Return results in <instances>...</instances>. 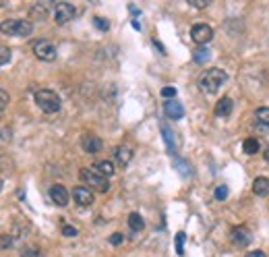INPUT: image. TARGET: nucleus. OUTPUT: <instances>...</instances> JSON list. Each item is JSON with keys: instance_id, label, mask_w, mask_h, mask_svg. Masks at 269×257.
<instances>
[{"instance_id": "f257e3e1", "label": "nucleus", "mask_w": 269, "mask_h": 257, "mask_svg": "<svg viewBox=\"0 0 269 257\" xmlns=\"http://www.w3.org/2000/svg\"><path fill=\"white\" fill-rule=\"evenodd\" d=\"M226 81H228L226 70H222V69H207L205 73L199 77V90H201L203 93H207V95H213L226 85Z\"/></svg>"}, {"instance_id": "f03ea898", "label": "nucleus", "mask_w": 269, "mask_h": 257, "mask_svg": "<svg viewBox=\"0 0 269 257\" xmlns=\"http://www.w3.org/2000/svg\"><path fill=\"white\" fill-rule=\"evenodd\" d=\"M79 179L87 185V189H93L98 193H108L110 191V183L106 176H102L95 168H81L79 172Z\"/></svg>"}, {"instance_id": "7ed1b4c3", "label": "nucleus", "mask_w": 269, "mask_h": 257, "mask_svg": "<svg viewBox=\"0 0 269 257\" xmlns=\"http://www.w3.org/2000/svg\"><path fill=\"white\" fill-rule=\"evenodd\" d=\"M33 31V25L27 19H8L0 23V33L13 35V38H27Z\"/></svg>"}, {"instance_id": "20e7f679", "label": "nucleus", "mask_w": 269, "mask_h": 257, "mask_svg": "<svg viewBox=\"0 0 269 257\" xmlns=\"http://www.w3.org/2000/svg\"><path fill=\"white\" fill-rule=\"evenodd\" d=\"M36 104H38V108L41 112H46V114H56L60 110V97L56 92H52V90H38L36 92Z\"/></svg>"}, {"instance_id": "39448f33", "label": "nucleus", "mask_w": 269, "mask_h": 257, "mask_svg": "<svg viewBox=\"0 0 269 257\" xmlns=\"http://www.w3.org/2000/svg\"><path fill=\"white\" fill-rule=\"evenodd\" d=\"M33 54H36V58L44 60V63H54L58 56V50L52 42L40 40V42H33Z\"/></svg>"}, {"instance_id": "423d86ee", "label": "nucleus", "mask_w": 269, "mask_h": 257, "mask_svg": "<svg viewBox=\"0 0 269 257\" xmlns=\"http://www.w3.org/2000/svg\"><path fill=\"white\" fill-rule=\"evenodd\" d=\"M190 40L199 46H205V44H209L213 40V27L207 23H197L190 27Z\"/></svg>"}, {"instance_id": "0eeeda50", "label": "nucleus", "mask_w": 269, "mask_h": 257, "mask_svg": "<svg viewBox=\"0 0 269 257\" xmlns=\"http://www.w3.org/2000/svg\"><path fill=\"white\" fill-rule=\"evenodd\" d=\"M230 241L242 249V247H248L253 243V234H250V230L247 226H234L230 230Z\"/></svg>"}, {"instance_id": "6e6552de", "label": "nucleus", "mask_w": 269, "mask_h": 257, "mask_svg": "<svg viewBox=\"0 0 269 257\" xmlns=\"http://www.w3.org/2000/svg\"><path fill=\"white\" fill-rule=\"evenodd\" d=\"M75 15H77V8H75L71 2H60V4H56V8H54V21H56L58 25H64V23H68L71 19H75Z\"/></svg>"}, {"instance_id": "1a4fd4ad", "label": "nucleus", "mask_w": 269, "mask_h": 257, "mask_svg": "<svg viewBox=\"0 0 269 257\" xmlns=\"http://www.w3.org/2000/svg\"><path fill=\"white\" fill-rule=\"evenodd\" d=\"M81 147H83V152H87V154H100L103 143H102V139L98 135L85 133V135L81 137Z\"/></svg>"}, {"instance_id": "9d476101", "label": "nucleus", "mask_w": 269, "mask_h": 257, "mask_svg": "<svg viewBox=\"0 0 269 257\" xmlns=\"http://www.w3.org/2000/svg\"><path fill=\"white\" fill-rule=\"evenodd\" d=\"M73 199H75L77 206L87 208V206L93 203V193H91V189H87V187H83V185H81V187L73 189Z\"/></svg>"}, {"instance_id": "9b49d317", "label": "nucleus", "mask_w": 269, "mask_h": 257, "mask_svg": "<svg viewBox=\"0 0 269 257\" xmlns=\"http://www.w3.org/2000/svg\"><path fill=\"white\" fill-rule=\"evenodd\" d=\"M50 199H52V203L64 208L68 203V191L62 187V185H52V187H50Z\"/></svg>"}, {"instance_id": "f8f14e48", "label": "nucleus", "mask_w": 269, "mask_h": 257, "mask_svg": "<svg viewBox=\"0 0 269 257\" xmlns=\"http://www.w3.org/2000/svg\"><path fill=\"white\" fill-rule=\"evenodd\" d=\"M164 112H166V117L172 118V120H180L182 117H185V108H182V104L176 102V100L164 102Z\"/></svg>"}, {"instance_id": "ddd939ff", "label": "nucleus", "mask_w": 269, "mask_h": 257, "mask_svg": "<svg viewBox=\"0 0 269 257\" xmlns=\"http://www.w3.org/2000/svg\"><path fill=\"white\" fill-rule=\"evenodd\" d=\"M114 160L118 162V166H126L128 162L133 160V147H128V145H118L114 147Z\"/></svg>"}, {"instance_id": "4468645a", "label": "nucleus", "mask_w": 269, "mask_h": 257, "mask_svg": "<svg viewBox=\"0 0 269 257\" xmlns=\"http://www.w3.org/2000/svg\"><path fill=\"white\" fill-rule=\"evenodd\" d=\"M232 110H234V102L230 100L228 95H226V97H222L218 104H215V110L213 112H215V117L226 118V117H230V114H232Z\"/></svg>"}, {"instance_id": "2eb2a0df", "label": "nucleus", "mask_w": 269, "mask_h": 257, "mask_svg": "<svg viewBox=\"0 0 269 257\" xmlns=\"http://www.w3.org/2000/svg\"><path fill=\"white\" fill-rule=\"evenodd\" d=\"M253 193L259 195V197L269 195V179L267 176H257V179L253 181Z\"/></svg>"}, {"instance_id": "dca6fc26", "label": "nucleus", "mask_w": 269, "mask_h": 257, "mask_svg": "<svg viewBox=\"0 0 269 257\" xmlns=\"http://www.w3.org/2000/svg\"><path fill=\"white\" fill-rule=\"evenodd\" d=\"M259 149H261V143H259V139L247 137L245 141H242V152H245V154L255 156V154H259Z\"/></svg>"}, {"instance_id": "f3484780", "label": "nucleus", "mask_w": 269, "mask_h": 257, "mask_svg": "<svg viewBox=\"0 0 269 257\" xmlns=\"http://www.w3.org/2000/svg\"><path fill=\"white\" fill-rule=\"evenodd\" d=\"M160 129H162V133H164V141H166V145H168V152H170V154H174V152H176L174 133L170 131V127L166 125V122H162V125H160Z\"/></svg>"}, {"instance_id": "a211bd4d", "label": "nucleus", "mask_w": 269, "mask_h": 257, "mask_svg": "<svg viewBox=\"0 0 269 257\" xmlns=\"http://www.w3.org/2000/svg\"><path fill=\"white\" fill-rule=\"evenodd\" d=\"M93 168H95V170H98L102 176H106V179H108V176L114 174V170H116L114 164H112L110 160H100V162H95V164H93Z\"/></svg>"}, {"instance_id": "6ab92c4d", "label": "nucleus", "mask_w": 269, "mask_h": 257, "mask_svg": "<svg viewBox=\"0 0 269 257\" xmlns=\"http://www.w3.org/2000/svg\"><path fill=\"white\" fill-rule=\"evenodd\" d=\"M128 228H131L133 233H141V230L145 228V220L141 218V214H137V211L128 214Z\"/></svg>"}, {"instance_id": "aec40b11", "label": "nucleus", "mask_w": 269, "mask_h": 257, "mask_svg": "<svg viewBox=\"0 0 269 257\" xmlns=\"http://www.w3.org/2000/svg\"><path fill=\"white\" fill-rule=\"evenodd\" d=\"M255 120L259 122V125L269 127V106H263V108L255 110Z\"/></svg>"}, {"instance_id": "412c9836", "label": "nucleus", "mask_w": 269, "mask_h": 257, "mask_svg": "<svg viewBox=\"0 0 269 257\" xmlns=\"http://www.w3.org/2000/svg\"><path fill=\"white\" fill-rule=\"evenodd\" d=\"M193 60L199 65H203L205 60H209V50H207L205 46H199L195 52H193Z\"/></svg>"}, {"instance_id": "4be33fe9", "label": "nucleus", "mask_w": 269, "mask_h": 257, "mask_svg": "<svg viewBox=\"0 0 269 257\" xmlns=\"http://www.w3.org/2000/svg\"><path fill=\"white\" fill-rule=\"evenodd\" d=\"M48 15V6L46 4H36L31 8V17H38V21H44Z\"/></svg>"}, {"instance_id": "5701e85b", "label": "nucleus", "mask_w": 269, "mask_h": 257, "mask_svg": "<svg viewBox=\"0 0 269 257\" xmlns=\"http://www.w3.org/2000/svg\"><path fill=\"white\" fill-rule=\"evenodd\" d=\"M21 257H41V251L38 249V247H23Z\"/></svg>"}, {"instance_id": "b1692460", "label": "nucleus", "mask_w": 269, "mask_h": 257, "mask_svg": "<svg viewBox=\"0 0 269 257\" xmlns=\"http://www.w3.org/2000/svg\"><path fill=\"white\" fill-rule=\"evenodd\" d=\"M93 25L98 27L100 31H108L110 29V23L103 19V17H93Z\"/></svg>"}, {"instance_id": "393cba45", "label": "nucleus", "mask_w": 269, "mask_h": 257, "mask_svg": "<svg viewBox=\"0 0 269 257\" xmlns=\"http://www.w3.org/2000/svg\"><path fill=\"white\" fill-rule=\"evenodd\" d=\"M174 245H176V253H178V255L185 253V233H178V234H176Z\"/></svg>"}, {"instance_id": "a878e982", "label": "nucleus", "mask_w": 269, "mask_h": 257, "mask_svg": "<svg viewBox=\"0 0 269 257\" xmlns=\"http://www.w3.org/2000/svg\"><path fill=\"white\" fill-rule=\"evenodd\" d=\"M213 195H215V199H218V201H224L226 197H228V187H226V185H220Z\"/></svg>"}, {"instance_id": "bb28decb", "label": "nucleus", "mask_w": 269, "mask_h": 257, "mask_svg": "<svg viewBox=\"0 0 269 257\" xmlns=\"http://www.w3.org/2000/svg\"><path fill=\"white\" fill-rule=\"evenodd\" d=\"M8 100H11V97H8V93L0 90V117H2V112L6 110V106H8Z\"/></svg>"}, {"instance_id": "cd10ccee", "label": "nucleus", "mask_w": 269, "mask_h": 257, "mask_svg": "<svg viewBox=\"0 0 269 257\" xmlns=\"http://www.w3.org/2000/svg\"><path fill=\"white\" fill-rule=\"evenodd\" d=\"M162 97H166V100H174V97H176V87H164Z\"/></svg>"}, {"instance_id": "c85d7f7f", "label": "nucleus", "mask_w": 269, "mask_h": 257, "mask_svg": "<svg viewBox=\"0 0 269 257\" xmlns=\"http://www.w3.org/2000/svg\"><path fill=\"white\" fill-rule=\"evenodd\" d=\"M11 245H13L11 234H0V249H8Z\"/></svg>"}, {"instance_id": "c756f323", "label": "nucleus", "mask_w": 269, "mask_h": 257, "mask_svg": "<svg viewBox=\"0 0 269 257\" xmlns=\"http://www.w3.org/2000/svg\"><path fill=\"white\" fill-rule=\"evenodd\" d=\"M8 60H11V50H8V48H0V67L6 65Z\"/></svg>"}, {"instance_id": "7c9ffc66", "label": "nucleus", "mask_w": 269, "mask_h": 257, "mask_svg": "<svg viewBox=\"0 0 269 257\" xmlns=\"http://www.w3.org/2000/svg\"><path fill=\"white\" fill-rule=\"evenodd\" d=\"M123 241H124V234L123 233H114V234L110 236V245H114V247H118Z\"/></svg>"}, {"instance_id": "2f4dec72", "label": "nucleus", "mask_w": 269, "mask_h": 257, "mask_svg": "<svg viewBox=\"0 0 269 257\" xmlns=\"http://www.w3.org/2000/svg\"><path fill=\"white\" fill-rule=\"evenodd\" d=\"M62 234L71 238V236H77L79 233H77V228H75V226H62Z\"/></svg>"}, {"instance_id": "473e14b6", "label": "nucleus", "mask_w": 269, "mask_h": 257, "mask_svg": "<svg viewBox=\"0 0 269 257\" xmlns=\"http://www.w3.org/2000/svg\"><path fill=\"white\" fill-rule=\"evenodd\" d=\"M190 6H195V8H205L207 4H209V0H188Z\"/></svg>"}, {"instance_id": "72a5a7b5", "label": "nucleus", "mask_w": 269, "mask_h": 257, "mask_svg": "<svg viewBox=\"0 0 269 257\" xmlns=\"http://www.w3.org/2000/svg\"><path fill=\"white\" fill-rule=\"evenodd\" d=\"M247 257H267V255H265L263 251H248Z\"/></svg>"}, {"instance_id": "f704fd0d", "label": "nucleus", "mask_w": 269, "mask_h": 257, "mask_svg": "<svg viewBox=\"0 0 269 257\" xmlns=\"http://www.w3.org/2000/svg\"><path fill=\"white\" fill-rule=\"evenodd\" d=\"M263 156H265V160L269 162V147H267V149H265V152H263Z\"/></svg>"}, {"instance_id": "c9c22d12", "label": "nucleus", "mask_w": 269, "mask_h": 257, "mask_svg": "<svg viewBox=\"0 0 269 257\" xmlns=\"http://www.w3.org/2000/svg\"><path fill=\"white\" fill-rule=\"evenodd\" d=\"M0 191H2V179H0Z\"/></svg>"}]
</instances>
